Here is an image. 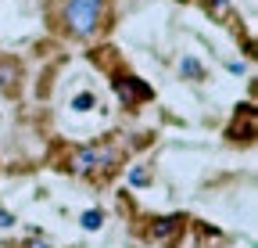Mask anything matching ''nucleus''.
Returning a JSON list of instances; mask_svg holds the SVG:
<instances>
[{
  "label": "nucleus",
  "mask_w": 258,
  "mask_h": 248,
  "mask_svg": "<svg viewBox=\"0 0 258 248\" xmlns=\"http://www.w3.org/2000/svg\"><path fill=\"white\" fill-rule=\"evenodd\" d=\"M101 11H104V0H69L64 4V33L72 40L93 36L101 25Z\"/></svg>",
  "instance_id": "f257e3e1"
},
{
  "label": "nucleus",
  "mask_w": 258,
  "mask_h": 248,
  "mask_svg": "<svg viewBox=\"0 0 258 248\" xmlns=\"http://www.w3.org/2000/svg\"><path fill=\"white\" fill-rule=\"evenodd\" d=\"M118 162V151L115 147H108V144H101V147H79L76 151V169H90V166H115Z\"/></svg>",
  "instance_id": "f03ea898"
},
{
  "label": "nucleus",
  "mask_w": 258,
  "mask_h": 248,
  "mask_svg": "<svg viewBox=\"0 0 258 248\" xmlns=\"http://www.w3.org/2000/svg\"><path fill=\"white\" fill-rule=\"evenodd\" d=\"M18 79H22V61L0 58V94H18Z\"/></svg>",
  "instance_id": "7ed1b4c3"
},
{
  "label": "nucleus",
  "mask_w": 258,
  "mask_h": 248,
  "mask_svg": "<svg viewBox=\"0 0 258 248\" xmlns=\"http://www.w3.org/2000/svg\"><path fill=\"white\" fill-rule=\"evenodd\" d=\"M115 90H118V97L129 105V101H137V97H151V90L144 86V83H137L133 76H125V83L122 79H115Z\"/></svg>",
  "instance_id": "20e7f679"
},
{
  "label": "nucleus",
  "mask_w": 258,
  "mask_h": 248,
  "mask_svg": "<svg viewBox=\"0 0 258 248\" xmlns=\"http://www.w3.org/2000/svg\"><path fill=\"white\" fill-rule=\"evenodd\" d=\"M176 230H183V220H179V216H165V220H158V223H154L151 234H154V241H169Z\"/></svg>",
  "instance_id": "39448f33"
},
{
  "label": "nucleus",
  "mask_w": 258,
  "mask_h": 248,
  "mask_svg": "<svg viewBox=\"0 0 258 248\" xmlns=\"http://www.w3.org/2000/svg\"><path fill=\"white\" fill-rule=\"evenodd\" d=\"M179 72H183V76H190V79H201V76H205V69H201L198 61H194V58H183V65H179Z\"/></svg>",
  "instance_id": "423d86ee"
},
{
  "label": "nucleus",
  "mask_w": 258,
  "mask_h": 248,
  "mask_svg": "<svg viewBox=\"0 0 258 248\" xmlns=\"http://www.w3.org/2000/svg\"><path fill=\"white\" fill-rule=\"evenodd\" d=\"M101 220H104L101 212H83V227H86V230H97V227H101Z\"/></svg>",
  "instance_id": "0eeeda50"
},
{
  "label": "nucleus",
  "mask_w": 258,
  "mask_h": 248,
  "mask_svg": "<svg viewBox=\"0 0 258 248\" xmlns=\"http://www.w3.org/2000/svg\"><path fill=\"white\" fill-rule=\"evenodd\" d=\"M90 105H93V97H90V94H79V97H76V112H86Z\"/></svg>",
  "instance_id": "6e6552de"
},
{
  "label": "nucleus",
  "mask_w": 258,
  "mask_h": 248,
  "mask_svg": "<svg viewBox=\"0 0 258 248\" xmlns=\"http://www.w3.org/2000/svg\"><path fill=\"white\" fill-rule=\"evenodd\" d=\"M11 223H15V216L11 212H0V227H11Z\"/></svg>",
  "instance_id": "1a4fd4ad"
},
{
  "label": "nucleus",
  "mask_w": 258,
  "mask_h": 248,
  "mask_svg": "<svg viewBox=\"0 0 258 248\" xmlns=\"http://www.w3.org/2000/svg\"><path fill=\"white\" fill-rule=\"evenodd\" d=\"M133 183H147V173L144 169H133Z\"/></svg>",
  "instance_id": "9d476101"
},
{
  "label": "nucleus",
  "mask_w": 258,
  "mask_h": 248,
  "mask_svg": "<svg viewBox=\"0 0 258 248\" xmlns=\"http://www.w3.org/2000/svg\"><path fill=\"white\" fill-rule=\"evenodd\" d=\"M25 248H50V244H47V241H29Z\"/></svg>",
  "instance_id": "9b49d317"
}]
</instances>
